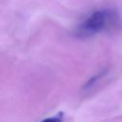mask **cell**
<instances>
[{
	"label": "cell",
	"instance_id": "cell-1",
	"mask_svg": "<svg viewBox=\"0 0 122 122\" xmlns=\"http://www.w3.org/2000/svg\"><path fill=\"white\" fill-rule=\"evenodd\" d=\"M106 11L98 10L90 15L78 28V34L81 36H91L101 31L107 22Z\"/></svg>",
	"mask_w": 122,
	"mask_h": 122
}]
</instances>
